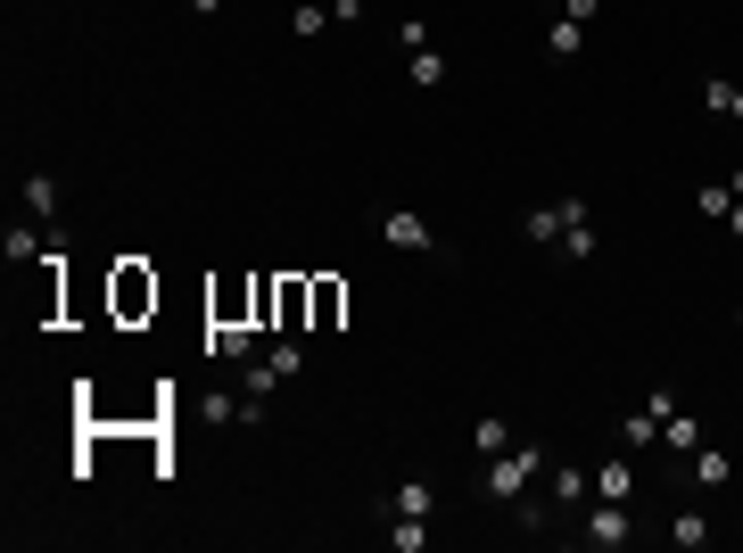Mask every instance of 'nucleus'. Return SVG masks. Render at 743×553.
<instances>
[{
  "instance_id": "nucleus-16",
  "label": "nucleus",
  "mask_w": 743,
  "mask_h": 553,
  "mask_svg": "<svg viewBox=\"0 0 743 553\" xmlns=\"http://www.w3.org/2000/svg\"><path fill=\"white\" fill-rule=\"evenodd\" d=\"M545 50H554V58H578V50H587V25H578V17H554V25H545Z\"/></svg>"
},
{
  "instance_id": "nucleus-17",
  "label": "nucleus",
  "mask_w": 743,
  "mask_h": 553,
  "mask_svg": "<svg viewBox=\"0 0 743 553\" xmlns=\"http://www.w3.org/2000/svg\"><path fill=\"white\" fill-rule=\"evenodd\" d=\"M413 58V83H422V92H438L446 83V58H438V42H422V50H405Z\"/></svg>"
},
{
  "instance_id": "nucleus-10",
  "label": "nucleus",
  "mask_w": 743,
  "mask_h": 553,
  "mask_svg": "<svg viewBox=\"0 0 743 553\" xmlns=\"http://www.w3.org/2000/svg\"><path fill=\"white\" fill-rule=\"evenodd\" d=\"M471 446H480V462H496V455H512V446H520V430L504 422V413H480V430H471Z\"/></svg>"
},
{
  "instance_id": "nucleus-2",
  "label": "nucleus",
  "mask_w": 743,
  "mask_h": 553,
  "mask_svg": "<svg viewBox=\"0 0 743 553\" xmlns=\"http://www.w3.org/2000/svg\"><path fill=\"white\" fill-rule=\"evenodd\" d=\"M520 232H529L538 248H562V257H578V264L603 248V232H594V207H587V199H545V207H529V215H520Z\"/></svg>"
},
{
  "instance_id": "nucleus-14",
  "label": "nucleus",
  "mask_w": 743,
  "mask_h": 553,
  "mask_svg": "<svg viewBox=\"0 0 743 553\" xmlns=\"http://www.w3.org/2000/svg\"><path fill=\"white\" fill-rule=\"evenodd\" d=\"M661 446H669V455H694V446H703V422H694V413L677 405V413L661 422Z\"/></svg>"
},
{
  "instance_id": "nucleus-11",
  "label": "nucleus",
  "mask_w": 743,
  "mask_h": 553,
  "mask_svg": "<svg viewBox=\"0 0 743 553\" xmlns=\"http://www.w3.org/2000/svg\"><path fill=\"white\" fill-rule=\"evenodd\" d=\"M594 496L603 504H636V462H594Z\"/></svg>"
},
{
  "instance_id": "nucleus-12",
  "label": "nucleus",
  "mask_w": 743,
  "mask_h": 553,
  "mask_svg": "<svg viewBox=\"0 0 743 553\" xmlns=\"http://www.w3.org/2000/svg\"><path fill=\"white\" fill-rule=\"evenodd\" d=\"M703 108H710V116H727V125H743V83L710 74V83H703Z\"/></svg>"
},
{
  "instance_id": "nucleus-15",
  "label": "nucleus",
  "mask_w": 743,
  "mask_h": 553,
  "mask_svg": "<svg viewBox=\"0 0 743 553\" xmlns=\"http://www.w3.org/2000/svg\"><path fill=\"white\" fill-rule=\"evenodd\" d=\"M686 471H694V487H727V455H719V446H694V455H686Z\"/></svg>"
},
{
  "instance_id": "nucleus-13",
  "label": "nucleus",
  "mask_w": 743,
  "mask_h": 553,
  "mask_svg": "<svg viewBox=\"0 0 743 553\" xmlns=\"http://www.w3.org/2000/svg\"><path fill=\"white\" fill-rule=\"evenodd\" d=\"M322 25H339V9H331V0H297V9H290V34H297V42H315Z\"/></svg>"
},
{
  "instance_id": "nucleus-9",
  "label": "nucleus",
  "mask_w": 743,
  "mask_h": 553,
  "mask_svg": "<svg viewBox=\"0 0 743 553\" xmlns=\"http://www.w3.org/2000/svg\"><path fill=\"white\" fill-rule=\"evenodd\" d=\"M17 199H25V215H34V223H50V232H58V215H67V190H58V174H50V166L25 174Z\"/></svg>"
},
{
  "instance_id": "nucleus-1",
  "label": "nucleus",
  "mask_w": 743,
  "mask_h": 553,
  "mask_svg": "<svg viewBox=\"0 0 743 553\" xmlns=\"http://www.w3.org/2000/svg\"><path fill=\"white\" fill-rule=\"evenodd\" d=\"M538 480H545V455H538V446H512V455L487 462V504H504L520 529H545V496H538Z\"/></svg>"
},
{
  "instance_id": "nucleus-6",
  "label": "nucleus",
  "mask_w": 743,
  "mask_h": 553,
  "mask_svg": "<svg viewBox=\"0 0 743 553\" xmlns=\"http://www.w3.org/2000/svg\"><path fill=\"white\" fill-rule=\"evenodd\" d=\"M628 537H636V513H628V504H603V496H594L587 513H578V545H628Z\"/></svg>"
},
{
  "instance_id": "nucleus-24",
  "label": "nucleus",
  "mask_w": 743,
  "mask_h": 553,
  "mask_svg": "<svg viewBox=\"0 0 743 553\" xmlns=\"http://www.w3.org/2000/svg\"><path fill=\"white\" fill-rule=\"evenodd\" d=\"M727 232H735V240H743V199H735V215H727Z\"/></svg>"
},
{
  "instance_id": "nucleus-23",
  "label": "nucleus",
  "mask_w": 743,
  "mask_h": 553,
  "mask_svg": "<svg viewBox=\"0 0 743 553\" xmlns=\"http://www.w3.org/2000/svg\"><path fill=\"white\" fill-rule=\"evenodd\" d=\"M727 190H735V199H743V166H727Z\"/></svg>"
},
{
  "instance_id": "nucleus-5",
  "label": "nucleus",
  "mask_w": 743,
  "mask_h": 553,
  "mask_svg": "<svg viewBox=\"0 0 743 553\" xmlns=\"http://www.w3.org/2000/svg\"><path fill=\"white\" fill-rule=\"evenodd\" d=\"M297 372H306V348H297V339H273V348L240 372V388H248V397H273V388H290Z\"/></svg>"
},
{
  "instance_id": "nucleus-7",
  "label": "nucleus",
  "mask_w": 743,
  "mask_h": 553,
  "mask_svg": "<svg viewBox=\"0 0 743 553\" xmlns=\"http://www.w3.org/2000/svg\"><path fill=\"white\" fill-rule=\"evenodd\" d=\"M380 240H389V248H405V257H446V240L429 232L422 215H405V207H389V215H380Z\"/></svg>"
},
{
  "instance_id": "nucleus-22",
  "label": "nucleus",
  "mask_w": 743,
  "mask_h": 553,
  "mask_svg": "<svg viewBox=\"0 0 743 553\" xmlns=\"http://www.w3.org/2000/svg\"><path fill=\"white\" fill-rule=\"evenodd\" d=\"M182 9H190V17H215V9H223V0H182Z\"/></svg>"
},
{
  "instance_id": "nucleus-8",
  "label": "nucleus",
  "mask_w": 743,
  "mask_h": 553,
  "mask_svg": "<svg viewBox=\"0 0 743 553\" xmlns=\"http://www.w3.org/2000/svg\"><path fill=\"white\" fill-rule=\"evenodd\" d=\"M545 487H554V504L570 513V529H578V513L594 504V471H578V462H545Z\"/></svg>"
},
{
  "instance_id": "nucleus-4",
  "label": "nucleus",
  "mask_w": 743,
  "mask_h": 553,
  "mask_svg": "<svg viewBox=\"0 0 743 553\" xmlns=\"http://www.w3.org/2000/svg\"><path fill=\"white\" fill-rule=\"evenodd\" d=\"M677 413V388H645V405L620 413V446L628 455H645V446H661V422Z\"/></svg>"
},
{
  "instance_id": "nucleus-19",
  "label": "nucleus",
  "mask_w": 743,
  "mask_h": 553,
  "mask_svg": "<svg viewBox=\"0 0 743 553\" xmlns=\"http://www.w3.org/2000/svg\"><path fill=\"white\" fill-rule=\"evenodd\" d=\"M694 207H703L710 223H727V215H735V190H727V174H719V183H703V190H694Z\"/></svg>"
},
{
  "instance_id": "nucleus-3",
  "label": "nucleus",
  "mask_w": 743,
  "mask_h": 553,
  "mask_svg": "<svg viewBox=\"0 0 743 553\" xmlns=\"http://www.w3.org/2000/svg\"><path fill=\"white\" fill-rule=\"evenodd\" d=\"M429 513H438V487H429V480H397L389 496H380L389 545H397V553H422V545H429Z\"/></svg>"
},
{
  "instance_id": "nucleus-20",
  "label": "nucleus",
  "mask_w": 743,
  "mask_h": 553,
  "mask_svg": "<svg viewBox=\"0 0 743 553\" xmlns=\"http://www.w3.org/2000/svg\"><path fill=\"white\" fill-rule=\"evenodd\" d=\"M562 17H578V25H594V17H603V0H562Z\"/></svg>"
},
{
  "instance_id": "nucleus-21",
  "label": "nucleus",
  "mask_w": 743,
  "mask_h": 553,
  "mask_svg": "<svg viewBox=\"0 0 743 553\" xmlns=\"http://www.w3.org/2000/svg\"><path fill=\"white\" fill-rule=\"evenodd\" d=\"M331 9H339V25H355V17H364V0H331Z\"/></svg>"
},
{
  "instance_id": "nucleus-18",
  "label": "nucleus",
  "mask_w": 743,
  "mask_h": 553,
  "mask_svg": "<svg viewBox=\"0 0 743 553\" xmlns=\"http://www.w3.org/2000/svg\"><path fill=\"white\" fill-rule=\"evenodd\" d=\"M669 545L703 553V545H710V520H703V513H677V520H669Z\"/></svg>"
}]
</instances>
